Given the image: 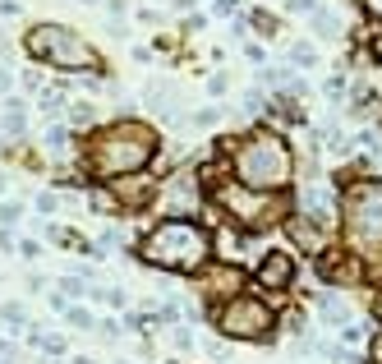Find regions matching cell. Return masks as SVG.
Returning <instances> with one entry per match:
<instances>
[{"label":"cell","mask_w":382,"mask_h":364,"mask_svg":"<svg viewBox=\"0 0 382 364\" xmlns=\"http://www.w3.org/2000/svg\"><path fill=\"white\" fill-rule=\"evenodd\" d=\"M221 153H230V171H235V185L258 189V194H281L295 180V148L285 144V134L276 130H253L244 139H217Z\"/></svg>","instance_id":"obj_2"},{"label":"cell","mask_w":382,"mask_h":364,"mask_svg":"<svg viewBox=\"0 0 382 364\" xmlns=\"http://www.w3.org/2000/svg\"><path fill=\"white\" fill-rule=\"evenodd\" d=\"M262 111V88H249L244 92V115H258Z\"/></svg>","instance_id":"obj_26"},{"label":"cell","mask_w":382,"mask_h":364,"mask_svg":"<svg viewBox=\"0 0 382 364\" xmlns=\"http://www.w3.org/2000/svg\"><path fill=\"white\" fill-rule=\"evenodd\" d=\"M28 55L37 65H51V69H65V74H101V55L92 51L83 33L65 28V23H33L28 37H23Z\"/></svg>","instance_id":"obj_5"},{"label":"cell","mask_w":382,"mask_h":364,"mask_svg":"<svg viewBox=\"0 0 382 364\" xmlns=\"http://www.w3.org/2000/svg\"><path fill=\"white\" fill-rule=\"evenodd\" d=\"M249 23H253V33H258V37H276V14L253 10V14H249Z\"/></svg>","instance_id":"obj_21"},{"label":"cell","mask_w":382,"mask_h":364,"mask_svg":"<svg viewBox=\"0 0 382 364\" xmlns=\"http://www.w3.org/2000/svg\"><path fill=\"white\" fill-rule=\"evenodd\" d=\"M240 10V0H217V14H235Z\"/></svg>","instance_id":"obj_39"},{"label":"cell","mask_w":382,"mask_h":364,"mask_svg":"<svg viewBox=\"0 0 382 364\" xmlns=\"http://www.w3.org/2000/svg\"><path fill=\"white\" fill-rule=\"evenodd\" d=\"M92 115H97L92 102H69V125H92Z\"/></svg>","instance_id":"obj_22"},{"label":"cell","mask_w":382,"mask_h":364,"mask_svg":"<svg viewBox=\"0 0 382 364\" xmlns=\"http://www.w3.org/2000/svg\"><path fill=\"white\" fill-rule=\"evenodd\" d=\"M323 88H327V97H341V92H346V78H341V74H332L327 83H323Z\"/></svg>","instance_id":"obj_33"},{"label":"cell","mask_w":382,"mask_h":364,"mask_svg":"<svg viewBox=\"0 0 382 364\" xmlns=\"http://www.w3.org/2000/svg\"><path fill=\"white\" fill-rule=\"evenodd\" d=\"M42 148H46V157H55V162H65V157L74 153V139H69V125H51V130L42 134Z\"/></svg>","instance_id":"obj_14"},{"label":"cell","mask_w":382,"mask_h":364,"mask_svg":"<svg viewBox=\"0 0 382 364\" xmlns=\"http://www.w3.org/2000/svg\"><path fill=\"white\" fill-rule=\"evenodd\" d=\"M341 231L350 254L364 263H382V176L350 180L341 189Z\"/></svg>","instance_id":"obj_4"},{"label":"cell","mask_w":382,"mask_h":364,"mask_svg":"<svg viewBox=\"0 0 382 364\" xmlns=\"http://www.w3.org/2000/svg\"><path fill=\"white\" fill-rule=\"evenodd\" d=\"M60 208H65V203H60V194H51V189H42V194H37V212H46V217H55Z\"/></svg>","instance_id":"obj_24"},{"label":"cell","mask_w":382,"mask_h":364,"mask_svg":"<svg viewBox=\"0 0 382 364\" xmlns=\"http://www.w3.org/2000/svg\"><path fill=\"white\" fill-rule=\"evenodd\" d=\"M65 318H69V328H97V318H92V314H87V309H78V304H69V309H65Z\"/></svg>","instance_id":"obj_23"},{"label":"cell","mask_w":382,"mask_h":364,"mask_svg":"<svg viewBox=\"0 0 382 364\" xmlns=\"http://www.w3.org/2000/svg\"><path fill=\"white\" fill-rule=\"evenodd\" d=\"M19 217H23V203L19 199H5V203H0V226H14Z\"/></svg>","instance_id":"obj_25"},{"label":"cell","mask_w":382,"mask_h":364,"mask_svg":"<svg viewBox=\"0 0 382 364\" xmlns=\"http://www.w3.org/2000/svg\"><path fill=\"white\" fill-rule=\"evenodd\" d=\"M253 281L262 290H290V281H295V254L290 249H267L253 263Z\"/></svg>","instance_id":"obj_9"},{"label":"cell","mask_w":382,"mask_h":364,"mask_svg":"<svg viewBox=\"0 0 382 364\" xmlns=\"http://www.w3.org/2000/svg\"><path fill=\"white\" fill-rule=\"evenodd\" d=\"M285 55H290V65H295V69H313L318 65V46L313 42H290Z\"/></svg>","instance_id":"obj_15"},{"label":"cell","mask_w":382,"mask_h":364,"mask_svg":"<svg viewBox=\"0 0 382 364\" xmlns=\"http://www.w3.org/2000/svg\"><path fill=\"white\" fill-rule=\"evenodd\" d=\"M101 300H106L111 309H125V304H129V295H125L120 286H115V290H101Z\"/></svg>","instance_id":"obj_28"},{"label":"cell","mask_w":382,"mask_h":364,"mask_svg":"<svg viewBox=\"0 0 382 364\" xmlns=\"http://www.w3.org/2000/svg\"><path fill=\"white\" fill-rule=\"evenodd\" d=\"M285 328L295 332V337H304V328H309V318H304V314H299V309H290V314H285Z\"/></svg>","instance_id":"obj_27"},{"label":"cell","mask_w":382,"mask_h":364,"mask_svg":"<svg viewBox=\"0 0 382 364\" xmlns=\"http://www.w3.org/2000/svg\"><path fill=\"white\" fill-rule=\"evenodd\" d=\"M19 249V240L10 235V226H0V254H14Z\"/></svg>","instance_id":"obj_30"},{"label":"cell","mask_w":382,"mask_h":364,"mask_svg":"<svg viewBox=\"0 0 382 364\" xmlns=\"http://www.w3.org/2000/svg\"><path fill=\"white\" fill-rule=\"evenodd\" d=\"M157 199V185L148 176H125V180H111V203H120L125 212H143L153 208Z\"/></svg>","instance_id":"obj_10"},{"label":"cell","mask_w":382,"mask_h":364,"mask_svg":"<svg viewBox=\"0 0 382 364\" xmlns=\"http://www.w3.org/2000/svg\"><path fill=\"white\" fill-rule=\"evenodd\" d=\"M369 364H382V328H378V337L369 342Z\"/></svg>","instance_id":"obj_35"},{"label":"cell","mask_w":382,"mask_h":364,"mask_svg":"<svg viewBox=\"0 0 382 364\" xmlns=\"http://www.w3.org/2000/svg\"><path fill=\"white\" fill-rule=\"evenodd\" d=\"M97 332H101V337H106V342H115V337H120L125 328H120V323H111V318H106V323H97Z\"/></svg>","instance_id":"obj_32"},{"label":"cell","mask_w":382,"mask_h":364,"mask_svg":"<svg viewBox=\"0 0 382 364\" xmlns=\"http://www.w3.org/2000/svg\"><path fill=\"white\" fill-rule=\"evenodd\" d=\"M0 323H5L10 332H19V328H33V323H28V309H23V304H0Z\"/></svg>","instance_id":"obj_16"},{"label":"cell","mask_w":382,"mask_h":364,"mask_svg":"<svg viewBox=\"0 0 382 364\" xmlns=\"http://www.w3.org/2000/svg\"><path fill=\"white\" fill-rule=\"evenodd\" d=\"M212 323H217V332L230 337V342H272L276 309L262 295H235V300H226V304H217Z\"/></svg>","instance_id":"obj_6"},{"label":"cell","mask_w":382,"mask_h":364,"mask_svg":"<svg viewBox=\"0 0 382 364\" xmlns=\"http://www.w3.org/2000/svg\"><path fill=\"white\" fill-rule=\"evenodd\" d=\"M83 5H97V0H83Z\"/></svg>","instance_id":"obj_43"},{"label":"cell","mask_w":382,"mask_h":364,"mask_svg":"<svg viewBox=\"0 0 382 364\" xmlns=\"http://www.w3.org/2000/svg\"><path fill=\"white\" fill-rule=\"evenodd\" d=\"M157 148H162V139H157L153 125L115 120V125H101V130H92L83 139L78 166H83L87 176H97L111 185V180H125V176H143L153 166Z\"/></svg>","instance_id":"obj_1"},{"label":"cell","mask_w":382,"mask_h":364,"mask_svg":"<svg viewBox=\"0 0 382 364\" xmlns=\"http://www.w3.org/2000/svg\"><path fill=\"white\" fill-rule=\"evenodd\" d=\"M341 342H364V323H346V328H341Z\"/></svg>","instance_id":"obj_29"},{"label":"cell","mask_w":382,"mask_h":364,"mask_svg":"<svg viewBox=\"0 0 382 364\" xmlns=\"http://www.w3.org/2000/svg\"><path fill=\"white\" fill-rule=\"evenodd\" d=\"M60 102H65V88H51V92L42 88V97H37V111H42V115H51V120H55V115L65 111V106H60Z\"/></svg>","instance_id":"obj_20"},{"label":"cell","mask_w":382,"mask_h":364,"mask_svg":"<svg viewBox=\"0 0 382 364\" xmlns=\"http://www.w3.org/2000/svg\"><path fill=\"white\" fill-rule=\"evenodd\" d=\"M373 314H378V318H382V295H373Z\"/></svg>","instance_id":"obj_40"},{"label":"cell","mask_w":382,"mask_h":364,"mask_svg":"<svg viewBox=\"0 0 382 364\" xmlns=\"http://www.w3.org/2000/svg\"><path fill=\"white\" fill-rule=\"evenodd\" d=\"M217 208L226 212L235 226H244V231H267V226H276V221L285 217L281 199L276 194H258V189H244V185H217Z\"/></svg>","instance_id":"obj_7"},{"label":"cell","mask_w":382,"mask_h":364,"mask_svg":"<svg viewBox=\"0 0 382 364\" xmlns=\"http://www.w3.org/2000/svg\"><path fill=\"white\" fill-rule=\"evenodd\" d=\"M378 125H382V115H378Z\"/></svg>","instance_id":"obj_44"},{"label":"cell","mask_w":382,"mask_h":364,"mask_svg":"<svg viewBox=\"0 0 382 364\" xmlns=\"http://www.w3.org/2000/svg\"><path fill=\"white\" fill-rule=\"evenodd\" d=\"M203 208V180H198V166H175L171 176L157 185L153 212L166 221H189Z\"/></svg>","instance_id":"obj_8"},{"label":"cell","mask_w":382,"mask_h":364,"mask_svg":"<svg viewBox=\"0 0 382 364\" xmlns=\"http://www.w3.org/2000/svg\"><path fill=\"white\" fill-rule=\"evenodd\" d=\"M19 254H23V258H42V244H37V240H23Z\"/></svg>","instance_id":"obj_36"},{"label":"cell","mask_w":382,"mask_h":364,"mask_svg":"<svg viewBox=\"0 0 382 364\" xmlns=\"http://www.w3.org/2000/svg\"><path fill=\"white\" fill-rule=\"evenodd\" d=\"M74 364H92V360H83V355H78V360H74Z\"/></svg>","instance_id":"obj_42"},{"label":"cell","mask_w":382,"mask_h":364,"mask_svg":"<svg viewBox=\"0 0 382 364\" xmlns=\"http://www.w3.org/2000/svg\"><path fill=\"white\" fill-rule=\"evenodd\" d=\"M364 5V14H369V19H382V0H360Z\"/></svg>","instance_id":"obj_38"},{"label":"cell","mask_w":382,"mask_h":364,"mask_svg":"<svg viewBox=\"0 0 382 364\" xmlns=\"http://www.w3.org/2000/svg\"><path fill=\"white\" fill-rule=\"evenodd\" d=\"M285 10H290V14H313L318 5H313V0H285Z\"/></svg>","instance_id":"obj_31"},{"label":"cell","mask_w":382,"mask_h":364,"mask_svg":"<svg viewBox=\"0 0 382 364\" xmlns=\"http://www.w3.org/2000/svg\"><path fill=\"white\" fill-rule=\"evenodd\" d=\"M323 314H327V323H341V328H346V323H355V318H350V304H346V300H337V295L323 300Z\"/></svg>","instance_id":"obj_19"},{"label":"cell","mask_w":382,"mask_h":364,"mask_svg":"<svg viewBox=\"0 0 382 364\" xmlns=\"http://www.w3.org/2000/svg\"><path fill=\"white\" fill-rule=\"evenodd\" d=\"M198 286H203V295H217L221 304H226V300H235V290L244 286V272L235 263H208L198 272Z\"/></svg>","instance_id":"obj_11"},{"label":"cell","mask_w":382,"mask_h":364,"mask_svg":"<svg viewBox=\"0 0 382 364\" xmlns=\"http://www.w3.org/2000/svg\"><path fill=\"white\" fill-rule=\"evenodd\" d=\"M337 212H341V203H337V194H332L327 185H304V189H299V217L327 226Z\"/></svg>","instance_id":"obj_12"},{"label":"cell","mask_w":382,"mask_h":364,"mask_svg":"<svg viewBox=\"0 0 382 364\" xmlns=\"http://www.w3.org/2000/svg\"><path fill=\"white\" fill-rule=\"evenodd\" d=\"M87 290H92V286H87V276H78V272L60 276V295H65V300H83Z\"/></svg>","instance_id":"obj_17"},{"label":"cell","mask_w":382,"mask_h":364,"mask_svg":"<svg viewBox=\"0 0 382 364\" xmlns=\"http://www.w3.org/2000/svg\"><path fill=\"white\" fill-rule=\"evenodd\" d=\"M313 28H318V37H341V19L332 10H313Z\"/></svg>","instance_id":"obj_18"},{"label":"cell","mask_w":382,"mask_h":364,"mask_svg":"<svg viewBox=\"0 0 382 364\" xmlns=\"http://www.w3.org/2000/svg\"><path fill=\"white\" fill-rule=\"evenodd\" d=\"M42 351H46V355H65V337H46Z\"/></svg>","instance_id":"obj_34"},{"label":"cell","mask_w":382,"mask_h":364,"mask_svg":"<svg viewBox=\"0 0 382 364\" xmlns=\"http://www.w3.org/2000/svg\"><path fill=\"white\" fill-rule=\"evenodd\" d=\"M5 355H10V342H0V360H5Z\"/></svg>","instance_id":"obj_41"},{"label":"cell","mask_w":382,"mask_h":364,"mask_svg":"<svg viewBox=\"0 0 382 364\" xmlns=\"http://www.w3.org/2000/svg\"><path fill=\"white\" fill-rule=\"evenodd\" d=\"M0 134H10V139L28 134V102L23 97H5V106H0Z\"/></svg>","instance_id":"obj_13"},{"label":"cell","mask_w":382,"mask_h":364,"mask_svg":"<svg viewBox=\"0 0 382 364\" xmlns=\"http://www.w3.org/2000/svg\"><path fill=\"white\" fill-rule=\"evenodd\" d=\"M175 346H180V351H189V346H194V337H189V328H175Z\"/></svg>","instance_id":"obj_37"},{"label":"cell","mask_w":382,"mask_h":364,"mask_svg":"<svg viewBox=\"0 0 382 364\" xmlns=\"http://www.w3.org/2000/svg\"><path fill=\"white\" fill-rule=\"evenodd\" d=\"M139 258L157 272L198 276L212 263V231L198 221H157L153 231H143Z\"/></svg>","instance_id":"obj_3"}]
</instances>
